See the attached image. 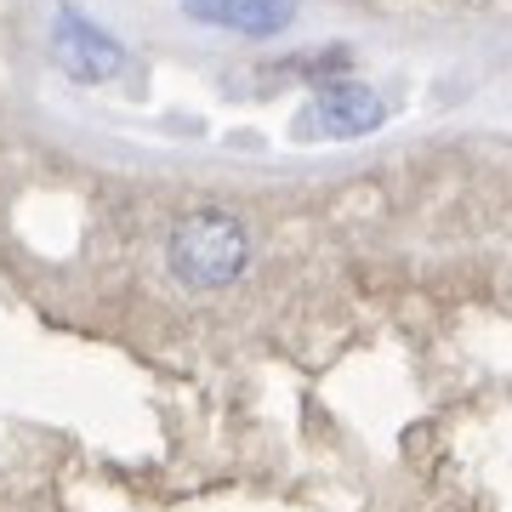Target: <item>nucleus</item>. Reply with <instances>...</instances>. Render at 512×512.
Returning a JSON list of instances; mask_svg holds the SVG:
<instances>
[{
    "label": "nucleus",
    "instance_id": "f03ea898",
    "mask_svg": "<svg viewBox=\"0 0 512 512\" xmlns=\"http://www.w3.org/2000/svg\"><path fill=\"white\" fill-rule=\"evenodd\" d=\"M52 52H57V63H63V74H69V80H86V86H103V80H114V74L126 69V52H120L97 23L80 18V12H57Z\"/></svg>",
    "mask_w": 512,
    "mask_h": 512
},
{
    "label": "nucleus",
    "instance_id": "f257e3e1",
    "mask_svg": "<svg viewBox=\"0 0 512 512\" xmlns=\"http://www.w3.org/2000/svg\"><path fill=\"white\" fill-rule=\"evenodd\" d=\"M165 256H171V274L183 279L188 291H228L251 262V234L228 211H188L171 228Z\"/></svg>",
    "mask_w": 512,
    "mask_h": 512
},
{
    "label": "nucleus",
    "instance_id": "20e7f679",
    "mask_svg": "<svg viewBox=\"0 0 512 512\" xmlns=\"http://www.w3.org/2000/svg\"><path fill=\"white\" fill-rule=\"evenodd\" d=\"M183 12L200 23H217V29H234V35L268 40L296 18V0H188Z\"/></svg>",
    "mask_w": 512,
    "mask_h": 512
},
{
    "label": "nucleus",
    "instance_id": "7ed1b4c3",
    "mask_svg": "<svg viewBox=\"0 0 512 512\" xmlns=\"http://www.w3.org/2000/svg\"><path fill=\"white\" fill-rule=\"evenodd\" d=\"M387 120V103L370 86H359V80H336V86H325L319 92V103H313L308 126L325 131V137H365V131H376Z\"/></svg>",
    "mask_w": 512,
    "mask_h": 512
}]
</instances>
